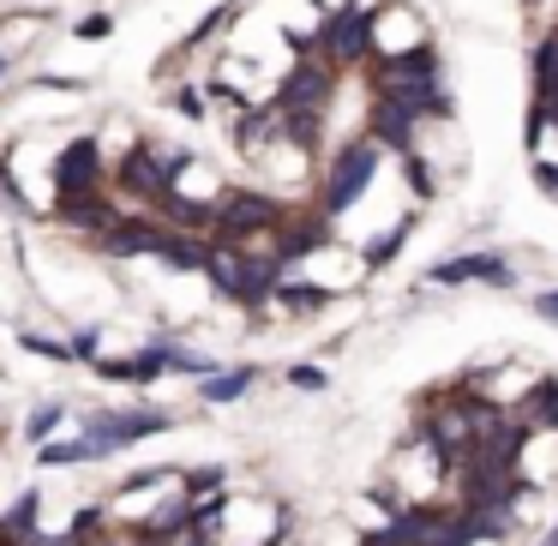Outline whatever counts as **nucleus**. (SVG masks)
Here are the masks:
<instances>
[{"mask_svg": "<svg viewBox=\"0 0 558 546\" xmlns=\"http://www.w3.org/2000/svg\"><path fill=\"white\" fill-rule=\"evenodd\" d=\"M378 162H385V145H378L373 133L337 145V150H330V162H325V181H318V205L313 210H318V217H330V222H342L366 198V186L378 181Z\"/></svg>", "mask_w": 558, "mask_h": 546, "instance_id": "f257e3e1", "label": "nucleus"}, {"mask_svg": "<svg viewBox=\"0 0 558 546\" xmlns=\"http://www.w3.org/2000/svg\"><path fill=\"white\" fill-rule=\"evenodd\" d=\"M109 186V162H102V138H73L61 157L49 162V217H73L78 205H97Z\"/></svg>", "mask_w": 558, "mask_h": 546, "instance_id": "f03ea898", "label": "nucleus"}, {"mask_svg": "<svg viewBox=\"0 0 558 546\" xmlns=\"http://www.w3.org/2000/svg\"><path fill=\"white\" fill-rule=\"evenodd\" d=\"M169 426H174L169 409H90L85 426H78V450H85V462H109L121 450H133L138 438L169 433Z\"/></svg>", "mask_w": 558, "mask_h": 546, "instance_id": "7ed1b4c3", "label": "nucleus"}, {"mask_svg": "<svg viewBox=\"0 0 558 546\" xmlns=\"http://www.w3.org/2000/svg\"><path fill=\"white\" fill-rule=\"evenodd\" d=\"M282 222H289V198L265 193V186H222L217 193V229L222 241H265V234H277Z\"/></svg>", "mask_w": 558, "mask_h": 546, "instance_id": "20e7f679", "label": "nucleus"}, {"mask_svg": "<svg viewBox=\"0 0 558 546\" xmlns=\"http://www.w3.org/2000/svg\"><path fill=\"white\" fill-rule=\"evenodd\" d=\"M373 19L378 7H337V13H325V25H318L313 37V54L318 61H330L337 73H349V66H373Z\"/></svg>", "mask_w": 558, "mask_h": 546, "instance_id": "39448f33", "label": "nucleus"}, {"mask_svg": "<svg viewBox=\"0 0 558 546\" xmlns=\"http://www.w3.org/2000/svg\"><path fill=\"white\" fill-rule=\"evenodd\" d=\"M337 66L330 61H318L313 49L306 54H294L289 61V73H282V85H277V109H289V114H325L330 102H337Z\"/></svg>", "mask_w": 558, "mask_h": 546, "instance_id": "423d86ee", "label": "nucleus"}, {"mask_svg": "<svg viewBox=\"0 0 558 546\" xmlns=\"http://www.w3.org/2000/svg\"><path fill=\"white\" fill-rule=\"evenodd\" d=\"M462 282H486V289H517V265H510L498 246H481V253H457L438 258L426 270V289H462Z\"/></svg>", "mask_w": 558, "mask_h": 546, "instance_id": "0eeeda50", "label": "nucleus"}, {"mask_svg": "<svg viewBox=\"0 0 558 546\" xmlns=\"http://www.w3.org/2000/svg\"><path fill=\"white\" fill-rule=\"evenodd\" d=\"M169 186H174V174H169L162 145H133L121 157V169H114V193L121 198H145V205H157Z\"/></svg>", "mask_w": 558, "mask_h": 546, "instance_id": "6e6552de", "label": "nucleus"}, {"mask_svg": "<svg viewBox=\"0 0 558 546\" xmlns=\"http://www.w3.org/2000/svg\"><path fill=\"white\" fill-rule=\"evenodd\" d=\"M445 61H438V43H421V49L402 54H378L373 61V90H414V85H438Z\"/></svg>", "mask_w": 558, "mask_h": 546, "instance_id": "1a4fd4ad", "label": "nucleus"}, {"mask_svg": "<svg viewBox=\"0 0 558 546\" xmlns=\"http://www.w3.org/2000/svg\"><path fill=\"white\" fill-rule=\"evenodd\" d=\"M157 229H162V222L150 217V210H145V217H114L109 229L90 234V253H102V258H150Z\"/></svg>", "mask_w": 558, "mask_h": 546, "instance_id": "9d476101", "label": "nucleus"}, {"mask_svg": "<svg viewBox=\"0 0 558 546\" xmlns=\"http://www.w3.org/2000/svg\"><path fill=\"white\" fill-rule=\"evenodd\" d=\"M510 414H517V421L529 426L534 438H553V433H558V373H541V378H534Z\"/></svg>", "mask_w": 558, "mask_h": 546, "instance_id": "9b49d317", "label": "nucleus"}, {"mask_svg": "<svg viewBox=\"0 0 558 546\" xmlns=\"http://www.w3.org/2000/svg\"><path fill=\"white\" fill-rule=\"evenodd\" d=\"M366 133H373L385 150H397V157H409V150H414V133H421V121H414V114L402 109V102L378 97V102H373V121H366Z\"/></svg>", "mask_w": 558, "mask_h": 546, "instance_id": "f8f14e48", "label": "nucleus"}, {"mask_svg": "<svg viewBox=\"0 0 558 546\" xmlns=\"http://www.w3.org/2000/svg\"><path fill=\"white\" fill-rule=\"evenodd\" d=\"M205 246H210V234L169 229V222H162L157 241H150V258H162L169 270H205Z\"/></svg>", "mask_w": 558, "mask_h": 546, "instance_id": "ddd939ff", "label": "nucleus"}, {"mask_svg": "<svg viewBox=\"0 0 558 546\" xmlns=\"http://www.w3.org/2000/svg\"><path fill=\"white\" fill-rule=\"evenodd\" d=\"M330 294H337V289H325V282L294 277V270H289V277L277 282V294H270V306H277L282 318H313V313H325V306H330Z\"/></svg>", "mask_w": 558, "mask_h": 546, "instance_id": "4468645a", "label": "nucleus"}, {"mask_svg": "<svg viewBox=\"0 0 558 546\" xmlns=\"http://www.w3.org/2000/svg\"><path fill=\"white\" fill-rule=\"evenodd\" d=\"M43 534V486H25L13 505L0 510V541L7 546H31Z\"/></svg>", "mask_w": 558, "mask_h": 546, "instance_id": "2eb2a0df", "label": "nucleus"}, {"mask_svg": "<svg viewBox=\"0 0 558 546\" xmlns=\"http://www.w3.org/2000/svg\"><path fill=\"white\" fill-rule=\"evenodd\" d=\"M253 385H258V366H229V373L198 378V390H193V397H198V402H210V409H229V402H241Z\"/></svg>", "mask_w": 558, "mask_h": 546, "instance_id": "dca6fc26", "label": "nucleus"}, {"mask_svg": "<svg viewBox=\"0 0 558 546\" xmlns=\"http://www.w3.org/2000/svg\"><path fill=\"white\" fill-rule=\"evenodd\" d=\"M529 73H534V102H541V109H553V102H558V31L534 43Z\"/></svg>", "mask_w": 558, "mask_h": 546, "instance_id": "f3484780", "label": "nucleus"}, {"mask_svg": "<svg viewBox=\"0 0 558 546\" xmlns=\"http://www.w3.org/2000/svg\"><path fill=\"white\" fill-rule=\"evenodd\" d=\"M61 421H66V402H37V409L25 414V426H19V438L37 450L43 438H54V426H61Z\"/></svg>", "mask_w": 558, "mask_h": 546, "instance_id": "a211bd4d", "label": "nucleus"}, {"mask_svg": "<svg viewBox=\"0 0 558 546\" xmlns=\"http://www.w3.org/2000/svg\"><path fill=\"white\" fill-rule=\"evenodd\" d=\"M241 13H246V0H222V7H210V13H205V19H198V25H193V37H186V49H198V43H210V37H217L222 25H234V19H241Z\"/></svg>", "mask_w": 558, "mask_h": 546, "instance_id": "6ab92c4d", "label": "nucleus"}, {"mask_svg": "<svg viewBox=\"0 0 558 546\" xmlns=\"http://www.w3.org/2000/svg\"><path fill=\"white\" fill-rule=\"evenodd\" d=\"M222 481H229V469H222V462H198V469H181V493H186V498L222 493Z\"/></svg>", "mask_w": 558, "mask_h": 546, "instance_id": "aec40b11", "label": "nucleus"}, {"mask_svg": "<svg viewBox=\"0 0 558 546\" xmlns=\"http://www.w3.org/2000/svg\"><path fill=\"white\" fill-rule=\"evenodd\" d=\"M78 462H85L78 438H43L37 445V469H78Z\"/></svg>", "mask_w": 558, "mask_h": 546, "instance_id": "412c9836", "label": "nucleus"}, {"mask_svg": "<svg viewBox=\"0 0 558 546\" xmlns=\"http://www.w3.org/2000/svg\"><path fill=\"white\" fill-rule=\"evenodd\" d=\"M169 373H181V378H210L217 366H210V354L186 349V342H169Z\"/></svg>", "mask_w": 558, "mask_h": 546, "instance_id": "4be33fe9", "label": "nucleus"}, {"mask_svg": "<svg viewBox=\"0 0 558 546\" xmlns=\"http://www.w3.org/2000/svg\"><path fill=\"white\" fill-rule=\"evenodd\" d=\"M402 241H409V222H397V229H390V234H378V241H366V270H378V265H390V258H397L402 253Z\"/></svg>", "mask_w": 558, "mask_h": 546, "instance_id": "5701e85b", "label": "nucleus"}, {"mask_svg": "<svg viewBox=\"0 0 558 546\" xmlns=\"http://www.w3.org/2000/svg\"><path fill=\"white\" fill-rule=\"evenodd\" d=\"M19 349L37 354V361H73V354H66V337H43V330H25V337H19Z\"/></svg>", "mask_w": 558, "mask_h": 546, "instance_id": "b1692460", "label": "nucleus"}, {"mask_svg": "<svg viewBox=\"0 0 558 546\" xmlns=\"http://www.w3.org/2000/svg\"><path fill=\"white\" fill-rule=\"evenodd\" d=\"M282 378H289V390H330V373H325V366H313V361H294Z\"/></svg>", "mask_w": 558, "mask_h": 546, "instance_id": "393cba45", "label": "nucleus"}, {"mask_svg": "<svg viewBox=\"0 0 558 546\" xmlns=\"http://www.w3.org/2000/svg\"><path fill=\"white\" fill-rule=\"evenodd\" d=\"M66 354H73L78 366H90L102 354V330H73V337H66Z\"/></svg>", "mask_w": 558, "mask_h": 546, "instance_id": "a878e982", "label": "nucleus"}, {"mask_svg": "<svg viewBox=\"0 0 558 546\" xmlns=\"http://www.w3.org/2000/svg\"><path fill=\"white\" fill-rule=\"evenodd\" d=\"M90 373L109 378V385H133V361H114V354H97V361H90Z\"/></svg>", "mask_w": 558, "mask_h": 546, "instance_id": "bb28decb", "label": "nucleus"}, {"mask_svg": "<svg viewBox=\"0 0 558 546\" xmlns=\"http://www.w3.org/2000/svg\"><path fill=\"white\" fill-rule=\"evenodd\" d=\"M174 114H186V121H205V90H193V85H181L174 90Z\"/></svg>", "mask_w": 558, "mask_h": 546, "instance_id": "cd10ccee", "label": "nucleus"}, {"mask_svg": "<svg viewBox=\"0 0 558 546\" xmlns=\"http://www.w3.org/2000/svg\"><path fill=\"white\" fill-rule=\"evenodd\" d=\"M529 313L541 318V325H553V330H558V289H541V294H529Z\"/></svg>", "mask_w": 558, "mask_h": 546, "instance_id": "c85d7f7f", "label": "nucleus"}, {"mask_svg": "<svg viewBox=\"0 0 558 546\" xmlns=\"http://www.w3.org/2000/svg\"><path fill=\"white\" fill-rule=\"evenodd\" d=\"M109 31H114L109 13H85V19H78V37H85V43H102Z\"/></svg>", "mask_w": 558, "mask_h": 546, "instance_id": "c756f323", "label": "nucleus"}, {"mask_svg": "<svg viewBox=\"0 0 558 546\" xmlns=\"http://www.w3.org/2000/svg\"><path fill=\"white\" fill-rule=\"evenodd\" d=\"M529 174H534V186L558 205V162H529Z\"/></svg>", "mask_w": 558, "mask_h": 546, "instance_id": "7c9ffc66", "label": "nucleus"}, {"mask_svg": "<svg viewBox=\"0 0 558 546\" xmlns=\"http://www.w3.org/2000/svg\"><path fill=\"white\" fill-rule=\"evenodd\" d=\"M169 546H222V534H217V529H193V522H186V529L174 534Z\"/></svg>", "mask_w": 558, "mask_h": 546, "instance_id": "2f4dec72", "label": "nucleus"}, {"mask_svg": "<svg viewBox=\"0 0 558 546\" xmlns=\"http://www.w3.org/2000/svg\"><path fill=\"white\" fill-rule=\"evenodd\" d=\"M534 546H558V522H553V529H546V534H541V541H534Z\"/></svg>", "mask_w": 558, "mask_h": 546, "instance_id": "473e14b6", "label": "nucleus"}, {"mask_svg": "<svg viewBox=\"0 0 558 546\" xmlns=\"http://www.w3.org/2000/svg\"><path fill=\"white\" fill-rule=\"evenodd\" d=\"M7 66H13V54H0V78H7Z\"/></svg>", "mask_w": 558, "mask_h": 546, "instance_id": "72a5a7b5", "label": "nucleus"}, {"mask_svg": "<svg viewBox=\"0 0 558 546\" xmlns=\"http://www.w3.org/2000/svg\"><path fill=\"white\" fill-rule=\"evenodd\" d=\"M553 121H558V102H553Z\"/></svg>", "mask_w": 558, "mask_h": 546, "instance_id": "f704fd0d", "label": "nucleus"}, {"mask_svg": "<svg viewBox=\"0 0 558 546\" xmlns=\"http://www.w3.org/2000/svg\"><path fill=\"white\" fill-rule=\"evenodd\" d=\"M0 546H7V541H0Z\"/></svg>", "mask_w": 558, "mask_h": 546, "instance_id": "c9c22d12", "label": "nucleus"}]
</instances>
